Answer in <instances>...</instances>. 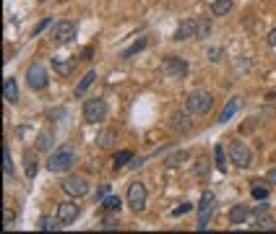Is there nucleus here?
I'll return each mask as SVG.
<instances>
[{
  "instance_id": "nucleus-12",
  "label": "nucleus",
  "mask_w": 276,
  "mask_h": 234,
  "mask_svg": "<svg viewBox=\"0 0 276 234\" xmlns=\"http://www.w3.org/2000/svg\"><path fill=\"white\" fill-rule=\"evenodd\" d=\"M78 214H81L78 203H60V206H57V219L63 221V227L73 224V221L78 219Z\"/></svg>"
},
{
  "instance_id": "nucleus-26",
  "label": "nucleus",
  "mask_w": 276,
  "mask_h": 234,
  "mask_svg": "<svg viewBox=\"0 0 276 234\" xmlns=\"http://www.w3.org/2000/svg\"><path fill=\"white\" fill-rule=\"evenodd\" d=\"M143 47H146V39H138V42H133V44H131V47H128V50H125L120 57H123V60H131V57H133L136 52H141Z\"/></svg>"
},
{
  "instance_id": "nucleus-21",
  "label": "nucleus",
  "mask_w": 276,
  "mask_h": 234,
  "mask_svg": "<svg viewBox=\"0 0 276 234\" xmlns=\"http://www.w3.org/2000/svg\"><path fill=\"white\" fill-rule=\"evenodd\" d=\"M232 10V0H214L211 3V13L214 16H227Z\"/></svg>"
},
{
  "instance_id": "nucleus-29",
  "label": "nucleus",
  "mask_w": 276,
  "mask_h": 234,
  "mask_svg": "<svg viewBox=\"0 0 276 234\" xmlns=\"http://www.w3.org/2000/svg\"><path fill=\"white\" fill-rule=\"evenodd\" d=\"M214 154H216V167H219L222 172H227V156H224V148H222V146H216V148H214Z\"/></svg>"
},
{
  "instance_id": "nucleus-31",
  "label": "nucleus",
  "mask_w": 276,
  "mask_h": 234,
  "mask_svg": "<svg viewBox=\"0 0 276 234\" xmlns=\"http://www.w3.org/2000/svg\"><path fill=\"white\" fill-rule=\"evenodd\" d=\"M118 227H120V221L115 216H107L105 221H102V229H118Z\"/></svg>"
},
{
  "instance_id": "nucleus-27",
  "label": "nucleus",
  "mask_w": 276,
  "mask_h": 234,
  "mask_svg": "<svg viewBox=\"0 0 276 234\" xmlns=\"http://www.w3.org/2000/svg\"><path fill=\"white\" fill-rule=\"evenodd\" d=\"M102 206H105L107 211H120L123 201H120V195H107L105 201H102Z\"/></svg>"
},
{
  "instance_id": "nucleus-34",
  "label": "nucleus",
  "mask_w": 276,
  "mask_h": 234,
  "mask_svg": "<svg viewBox=\"0 0 276 234\" xmlns=\"http://www.w3.org/2000/svg\"><path fill=\"white\" fill-rule=\"evenodd\" d=\"M190 208H193L190 203H182V206H177L175 211H172V214H175V216H182V214H188V211H190Z\"/></svg>"
},
{
  "instance_id": "nucleus-38",
  "label": "nucleus",
  "mask_w": 276,
  "mask_h": 234,
  "mask_svg": "<svg viewBox=\"0 0 276 234\" xmlns=\"http://www.w3.org/2000/svg\"><path fill=\"white\" fill-rule=\"evenodd\" d=\"M269 44H271V47H276V29H271V31H269Z\"/></svg>"
},
{
  "instance_id": "nucleus-4",
  "label": "nucleus",
  "mask_w": 276,
  "mask_h": 234,
  "mask_svg": "<svg viewBox=\"0 0 276 234\" xmlns=\"http://www.w3.org/2000/svg\"><path fill=\"white\" fill-rule=\"evenodd\" d=\"M214 208H216V195L211 190H206L203 198H201V203H198V227H195L198 232H203L206 227H209V219L214 214Z\"/></svg>"
},
{
  "instance_id": "nucleus-22",
  "label": "nucleus",
  "mask_w": 276,
  "mask_h": 234,
  "mask_svg": "<svg viewBox=\"0 0 276 234\" xmlns=\"http://www.w3.org/2000/svg\"><path fill=\"white\" fill-rule=\"evenodd\" d=\"M94 78H97V73H94V70H89V73H86L81 81H78V86H76V97H84L86 89H89L91 84H94Z\"/></svg>"
},
{
  "instance_id": "nucleus-9",
  "label": "nucleus",
  "mask_w": 276,
  "mask_h": 234,
  "mask_svg": "<svg viewBox=\"0 0 276 234\" xmlns=\"http://www.w3.org/2000/svg\"><path fill=\"white\" fill-rule=\"evenodd\" d=\"M26 84L34 89V91H42L47 86V70H44L42 63H34L29 70H26Z\"/></svg>"
},
{
  "instance_id": "nucleus-40",
  "label": "nucleus",
  "mask_w": 276,
  "mask_h": 234,
  "mask_svg": "<svg viewBox=\"0 0 276 234\" xmlns=\"http://www.w3.org/2000/svg\"><path fill=\"white\" fill-rule=\"evenodd\" d=\"M269 182H274V185H276V169H271V172H269Z\"/></svg>"
},
{
  "instance_id": "nucleus-14",
  "label": "nucleus",
  "mask_w": 276,
  "mask_h": 234,
  "mask_svg": "<svg viewBox=\"0 0 276 234\" xmlns=\"http://www.w3.org/2000/svg\"><path fill=\"white\" fill-rule=\"evenodd\" d=\"M248 216H250V208L243 206V203H237V206L229 208V224H245Z\"/></svg>"
},
{
  "instance_id": "nucleus-7",
  "label": "nucleus",
  "mask_w": 276,
  "mask_h": 234,
  "mask_svg": "<svg viewBox=\"0 0 276 234\" xmlns=\"http://www.w3.org/2000/svg\"><path fill=\"white\" fill-rule=\"evenodd\" d=\"M128 203H131V208L136 211V214H141V211L146 208V185L143 182H131V187H128Z\"/></svg>"
},
{
  "instance_id": "nucleus-23",
  "label": "nucleus",
  "mask_w": 276,
  "mask_h": 234,
  "mask_svg": "<svg viewBox=\"0 0 276 234\" xmlns=\"http://www.w3.org/2000/svg\"><path fill=\"white\" fill-rule=\"evenodd\" d=\"M63 227V221L60 219H52V216H42V221H39V229L42 232H55V229H60Z\"/></svg>"
},
{
  "instance_id": "nucleus-28",
  "label": "nucleus",
  "mask_w": 276,
  "mask_h": 234,
  "mask_svg": "<svg viewBox=\"0 0 276 234\" xmlns=\"http://www.w3.org/2000/svg\"><path fill=\"white\" fill-rule=\"evenodd\" d=\"M128 161H133V154H131V151H120V154L115 156V169H123Z\"/></svg>"
},
{
  "instance_id": "nucleus-17",
  "label": "nucleus",
  "mask_w": 276,
  "mask_h": 234,
  "mask_svg": "<svg viewBox=\"0 0 276 234\" xmlns=\"http://www.w3.org/2000/svg\"><path fill=\"white\" fill-rule=\"evenodd\" d=\"M237 107H240V99H229L224 107H222V112H219V122L224 125V122H229L232 120V115L237 112Z\"/></svg>"
},
{
  "instance_id": "nucleus-16",
  "label": "nucleus",
  "mask_w": 276,
  "mask_h": 234,
  "mask_svg": "<svg viewBox=\"0 0 276 234\" xmlns=\"http://www.w3.org/2000/svg\"><path fill=\"white\" fill-rule=\"evenodd\" d=\"M3 99H5L8 104H16V102H18V86H16L13 78H5V81H3Z\"/></svg>"
},
{
  "instance_id": "nucleus-3",
  "label": "nucleus",
  "mask_w": 276,
  "mask_h": 234,
  "mask_svg": "<svg viewBox=\"0 0 276 234\" xmlns=\"http://www.w3.org/2000/svg\"><path fill=\"white\" fill-rule=\"evenodd\" d=\"M84 120L86 122H102V120H107V102L105 99H86L84 102Z\"/></svg>"
},
{
  "instance_id": "nucleus-1",
  "label": "nucleus",
  "mask_w": 276,
  "mask_h": 234,
  "mask_svg": "<svg viewBox=\"0 0 276 234\" xmlns=\"http://www.w3.org/2000/svg\"><path fill=\"white\" fill-rule=\"evenodd\" d=\"M76 161V151L71 146H60L57 151H52V156L47 161V169L50 172H68Z\"/></svg>"
},
{
  "instance_id": "nucleus-24",
  "label": "nucleus",
  "mask_w": 276,
  "mask_h": 234,
  "mask_svg": "<svg viewBox=\"0 0 276 234\" xmlns=\"http://www.w3.org/2000/svg\"><path fill=\"white\" fill-rule=\"evenodd\" d=\"M3 169H5V180L13 182V159H10V151L3 146Z\"/></svg>"
},
{
  "instance_id": "nucleus-30",
  "label": "nucleus",
  "mask_w": 276,
  "mask_h": 234,
  "mask_svg": "<svg viewBox=\"0 0 276 234\" xmlns=\"http://www.w3.org/2000/svg\"><path fill=\"white\" fill-rule=\"evenodd\" d=\"M253 198H256V201H266V198H269V187L253 185Z\"/></svg>"
},
{
  "instance_id": "nucleus-33",
  "label": "nucleus",
  "mask_w": 276,
  "mask_h": 234,
  "mask_svg": "<svg viewBox=\"0 0 276 234\" xmlns=\"http://www.w3.org/2000/svg\"><path fill=\"white\" fill-rule=\"evenodd\" d=\"M50 26V18H42L39 23H37V26H34V34H42L44 29H47Z\"/></svg>"
},
{
  "instance_id": "nucleus-10",
  "label": "nucleus",
  "mask_w": 276,
  "mask_h": 234,
  "mask_svg": "<svg viewBox=\"0 0 276 234\" xmlns=\"http://www.w3.org/2000/svg\"><path fill=\"white\" fill-rule=\"evenodd\" d=\"M63 190L71 198H84L89 193V182L84 177H65L63 180Z\"/></svg>"
},
{
  "instance_id": "nucleus-18",
  "label": "nucleus",
  "mask_w": 276,
  "mask_h": 234,
  "mask_svg": "<svg viewBox=\"0 0 276 234\" xmlns=\"http://www.w3.org/2000/svg\"><path fill=\"white\" fill-rule=\"evenodd\" d=\"M97 143H99V148H115V143H118V133L115 130H102L97 135Z\"/></svg>"
},
{
  "instance_id": "nucleus-39",
  "label": "nucleus",
  "mask_w": 276,
  "mask_h": 234,
  "mask_svg": "<svg viewBox=\"0 0 276 234\" xmlns=\"http://www.w3.org/2000/svg\"><path fill=\"white\" fill-rule=\"evenodd\" d=\"M143 161H146V159H133V161H131V167H133V169H138V167H141Z\"/></svg>"
},
{
  "instance_id": "nucleus-11",
  "label": "nucleus",
  "mask_w": 276,
  "mask_h": 234,
  "mask_svg": "<svg viewBox=\"0 0 276 234\" xmlns=\"http://www.w3.org/2000/svg\"><path fill=\"white\" fill-rule=\"evenodd\" d=\"M195 34H198V21L195 18H185V21H180V26L175 29V42H185V39H193Z\"/></svg>"
},
{
  "instance_id": "nucleus-8",
  "label": "nucleus",
  "mask_w": 276,
  "mask_h": 234,
  "mask_svg": "<svg viewBox=\"0 0 276 234\" xmlns=\"http://www.w3.org/2000/svg\"><path fill=\"white\" fill-rule=\"evenodd\" d=\"M162 65H164V73L169 78H185L188 76V63L182 60V57H177V55H167Z\"/></svg>"
},
{
  "instance_id": "nucleus-37",
  "label": "nucleus",
  "mask_w": 276,
  "mask_h": 234,
  "mask_svg": "<svg viewBox=\"0 0 276 234\" xmlns=\"http://www.w3.org/2000/svg\"><path fill=\"white\" fill-rule=\"evenodd\" d=\"M105 198H107V187H99V190H97V201H105Z\"/></svg>"
},
{
  "instance_id": "nucleus-20",
  "label": "nucleus",
  "mask_w": 276,
  "mask_h": 234,
  "mask_svg": "<svg viewBox=\"0 0 276 234\" xmlns=\"http://www.w3.org/2000/svg\"><path fill=\"white\" fill-rule=\"evenodd\" d=\"M55 146V135H52V130H42L39 135H37V148L39 151H50Z\"/></svg>"
},
{
  "instance_id": "nucleus-35",
  "label": "nucleus",
  "mask_w": 276,
  "mask_h": 234,
  "mask_svg": "<svg viewBox=\"0 0 276 234\" xmlns=\"http://www.w3.org/2000/svg\"><path fill=\"white\" fill-rule=\"evenodd\" d=\"M209 57H211L214 63H219V57H222V50H216V47H211V50H209Z\"/></svg>"
},
{
  "instance_id": "nucleus-19",
  "label": "nucleus",
  "mask_w": 276,
  "mask_h": 234,
  "mask_svg": "<svg viewBox=\"0 0 276 234\" xmlns=\"http://www.w3.org/2000/svg\"><path fill=\"white\" fill-rule=\"evenodd\" d=\"M24 167H26V177H29V180H34V177H37L39 164H37V156H34L31 151H24Z\"/></svg>"
},
{
  "instance_id": "nucleus-15",
  "label": "nucleus",
  "mask_w": 276,
  "mask_h": 234,
  "mask_svg": "<svg viewBox=\"0 0 276 234\" xmlns=\"http://www.w3.org/2000/svg\"><path fill=\"white\" fill-rule=\"evenodd\" d=\"M52 65H55V70H57L60 76H73V73H76V57H68V60H60V57H55Z\"/></svg>"
},
{
  "instance_id": "nucleus-6",
  "label": "nucleus",
  "mask_w": 276,
  "mask_h": 234,
  "mask_svg": "<svg viewBox=\"0 0 276 234\" xmlns=\"http://www.w3.org/2000/svg\"><path fill=\"white\" fill-rule=\"evenodd\" d=\"M76 37V23L73 21H57L52 26V42L55 44H68Z\"/></svg>"
},
{
  "instance_id": "nucleus-2",
  "label": "nucleus",
  "mask_w": 276,
  "mask_h": 234,
  "mask_svg": "<svg viewBox=\"0 0 276 234\" xmlns=\"http://www.w3.org/2000/svg\"><path fill=\"white\" fill-rule=\"evenodd\" d=\"M214 107V97L209 91H193L188 97V112L193 115H209Z\"/></svg>"
},
{
  "instance_id": "nucleus-32",
  "label": "nucleus",
  "mask_w": 276,
  "mask_h": 234,
  "mask_svg": "<svg viewBox=\"0 0 276 234\" xmlns=\"http://www.w3.org/2000/svg\"><path fill=\"white\" fill-rule=\"evenodd\" d=\"M3 227H5V229L13 227V214H10V208H5V211H3Z\"/></svg>"
},
{
  "instance_id": "nucleus-36",
  "label": "nucleus",
  "mask_w": 276,
  "mask_h": 234,
  "mask_svg": "<svg viewBox=\"0 0 276 234\" xmlns=\"http://www.w3.org/2000/svg\"><path fill=\"white\" fill-rule=\"evenodd\" d=\"M266 211H269V206H266V203H258V206H256V216L266 214Z\"/></svg>"
},
{
  "instance_id": "nucleus-5",
  "label": "nucleus",
  "mask_w": 276,
  "mask_h": 234,
  "mask_svg": "<svg viewBox=\"0 0 276 234\" xmlns=\"http://www.w3.org/2000/svg\"><path fill=\"white\" fill-rule=\"evenodd\" d=\"M229 159H232L237 167H250L253 164V154L243 140H232V143H229Z\"/></svg>"
},
{
  "instance_id": "nucleus-13",
  "label": "nucleus",
  "mask_w": 276,
  "mask_h": 234,
  "mask_svg": "<svg viewBox=\"0 0 276 234\" xmlns=\"http://www.w3.org/2000/svg\"><path fill=\"white\" fill-rule=\"evenodd\" d=\"M172 130H177V133H190L193 130V122H190V115L188 112H175V115H172Z\"/></svg>"
},
{
  "instance_id": "nucleus-25",
  "label": "nucleus",
  "mask_w": 276,
  "mask_h": 234,
  "mask_svg": "<svg viewBox=\"0 0 276 234\" xmlns=\"http://www.w3.org/2000/svg\"><path fill=\"white\" fill-rule=\"evenodd\" d=\"M253 229H276V219H274V216H266V214H261L258 221L253 224Z\"/></svg>"
}]
</instances>
